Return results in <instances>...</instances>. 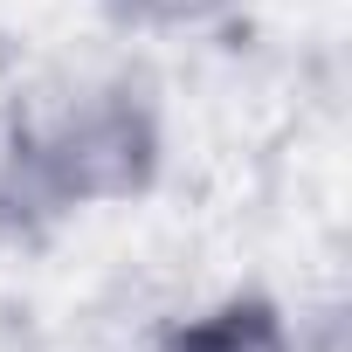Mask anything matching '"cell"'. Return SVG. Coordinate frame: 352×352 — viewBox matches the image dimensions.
Wrapping results in <instances>:
<instances>
[{"label":"cell","instance_id":"6da1fadb","mask_svg":"<svg viewBox=\"0 0 352 352\" xmlns=\"http://www.w3.org/2000/svg\"><path fill=\"white\" fill-rule=\"evenodd\" d=\"M166 180V104L124 56L35 63L0 124V249H49L69 221Z\"/></svg>","mask_w":352,"mask_h":352},{"label":"cell","instance_id":"7a4b0ae2","mask_svg":"<svg viewBox=\"0 0 352 352\" xmlns=\"http://www.w3.org/2000/svg\"><path fill=\"white\" fill-rule=\"evenodd\" d=\"M152 352H345V311L338 304L290 311L276 290L242 283L166 318Z\"/></svg>","mask_w":352,"mask_h":352},{"label":"cell","instance_id":"3957f363","mask_svg":"<svg viewBox=\"0 0 352 352\" xmlns=\"http://www.w3.org/2000/svg\"><path fill=\"white\" fill-rule=\"evenodd\" d=\"M97 21L124 42H187V35H221L242 0H90Z\"/></svg>","mask_w":352,"mask_h":352},{"label":"cell","instance_id":"277c9868","mask_svg":"<svg viewBox=\"0 0 352 352\" xmlns=\"http://www.w3.org/2000/svg\"><path fill=\"white\" fill-rule=\"evenodd\" d=\"M28 69H35V49L0 21V124H8V111H14V97H21V83H28Z\"/></svg>","mask_w":352,"mask_h":352}]
</instances>
